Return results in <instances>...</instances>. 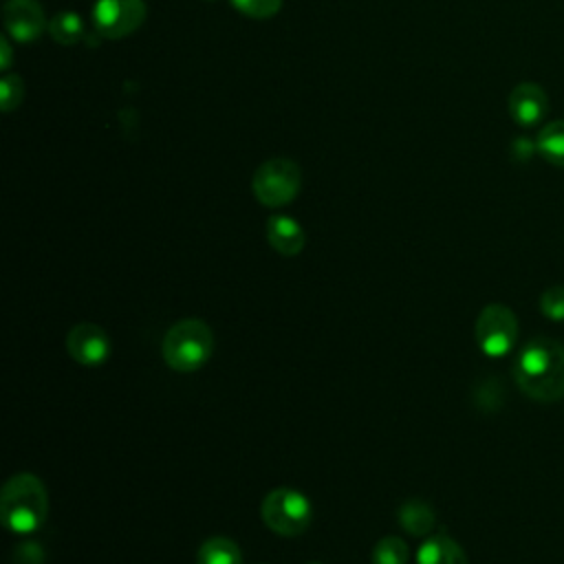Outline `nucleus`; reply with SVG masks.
<instances>
[{
    "mask_svg": "<svg viewBox=\"0 0 564 564\" xmlns=\"http://www.w3.org/2000/svg\"><path fill=\"white\" fill-rule=\"evenodd\" d=\"M311 564H319V562H311Z\"/></svg>",
    "mask_w": 564,
    "mask_h": 564,
    "instance_id": "4be33fe9",
    "label": "nucleus"
},
{
    "mask_svg": "<svg viewBox=\"0 0 564 564\" xmlns=\"http://www.w3.org/2000/svg\"><path fill=\"white\" fill-rule=\"evenodd\" d=\"M11 59H13V53H11V44L7 40V35L0 37V68L2 70H9L11 66Z\"/></svg>",
    "mask_w": 564,
    "mask_h": 564,
    "instance_id": "412c9836",
    "label": "nucleus"
},
{
    "mask_svg": "<svg viewBox=\"0 0 564 564\" xmlns=\"http://www.w3.org/2000/svg\"><path fill=\"white\" fill-rule=\"evenodd\" d=\"M540 311L544 317L553 319V322H562L564 319V286H549L542 295H540Z\"/></svg>",
    "mask_w": 564,
    "mask_h": 564,
    "instance_id": "6ab92c4d",
    "label": "nucleus"
},
{
    "mask_svg": "<svg viewBox=\"0 0 564 564\" xmlns=\"http://www.w3.org/2000/svg\"><path fill=\"white\" fill-rule=\"evenodd\" d=\"M260 518L273 533L282 538H295L311 527L313 505L302 491L293 487H275L262 498Z\"/></svg>",
    "mask_w": 564,
    "mask_h": 564,
    "instance_id": "20e7f679",
    "label": "nucleus"
},
{
    "mask_svg": "<svg viewBox=\"0 0 564 564\" xmlns=\"http://www.w3.org/2000/svg\"><path fill=\"white\" fill-rule=\"evenodd\" d=\"M264 234H267V240L269 245L280 253V256H297L302 249H304V229L302 225L291 218V216H284V214H275L267 220V227H264Z\"/></svg>",
    "mask_w": 564,
    "mask_h": 564,
    "instance_id": "9b49d317",
    "label": "nucleus"
},
{
    "mask_svg": "<svg viewBox=\"0 0 564 564\" xmlns=\"http://www.w3.org/2000/svg\"><path fill=\"white\" fill-rule=\"evenodd\" d=\"M535 148L549 163L564 167V119L546 123L538 134Z\"/></svg>",
    "mask_w": 564,
    "mask_h": 564,
    "instance_id": "2eb2a0df",
    "label": "nucleus"
},
{
    "mask_svg": "<svg viewBox=\"0 0 564 564\" xmlns=\"http://www.w3.org/2000/svg\"><path fill=\"white\" fill-rule=\"evenodd\" d=\"M302 187V170L295 161L275 156L258 165L251 178L253 196L264 207L289 205Z\"/></svg>",
    "mask_w": 564,
    "mask_h": 564,
    "instance_id": "39448f33",
    "label": "nucleus"
},
{
    "mask_svg": "<svg viewBox=\"0 0 564 564\" xmlns=\"http://www.w3.org/2000/svg\"><path fill=\"white\" fill-rule=\"evenodd\" d=\"M2 20L7 33L18 42H33L46 29V15L37 0H7Z\"/></svg>",
    "mask_w": 564,
    "mask_h": 564,
    "instance_id": "1a4fd4ad",
    "label": "nucleus"
},
{
    "mask_svg": "<svg viewBox=\"0 0 564 564\" xmlns=\"http://www.w3.org/2000/svg\"><path fill=\"white\" fill-rule=\"evenodd\" d=\"M66 352L79 366H101L110 357V335L93 322L75 324L66 333Z\"/></svg>",
    "mask_w": 564,
    "mask_h": 564,
    "instance_id": "6e6552de",
    "label": "nucleus"
},
{
    "mask_svg": "<svg viewBox=\"0 0 564 564\" xmlns=\"http://www.w3.org/2000/svg\"><path fill=\"white\" fill-rule=\"evenodd\" d=\"M48 518V494L44 482L31 474H13L0 491V520L7 531L29 535Z\"/></svg>",
    "mask_w": 564,
    "mask_h": 564,
    "instance_id": "f03ea898",
    "label": "nucleus"
},
{
    "mask_svg": "<svg viewBox=\"0 0 564 564\" xmlns=\"http://www.w3.org/2000/svg\"><path fill=\"white\" fill-rule=\"evenodd\" d=\"M48 33L57 44L70 46L84 37V22L75 11H59L48 22Z\"/></svg>",
    "mask_w": 564,
    "mask_h": 564,
    "instance_id": "dca6fc26",
    "label": "nucleus"
},
{
    "mask_svg": "<svg viewBox=\"0 0 564 564\" xmlns=\"http://www.w3.org/2000/svg\"><path fill=\"white\" fill-rule=\"evenodd\" d=\"M22 95H24V88H22V79L13 73H7L0 82V99H2V110L4 112H11L20 106L22 101Z\"/></svg>",
    "mask_w": 564,
    "mask_h": 564,
    "instance_id": "aec40b11",
    "label": "nucleus"
},
{
    "mask_svg": "<svg viewBox=\"0 0 564 564\" xmlns=\"http://www.w3.org/2000/svg\"><path fill=\"white\" fill-rule=\"evenodd\" d=\"M196 564H242V551L231 538L212 535L198 546Z\"/></svg>",
    "mask_w": 564,
    "mask_h": 564,
    "instance_id": "4468645a",
    "label": "nucleus"
},
{
    "mask_svg": "<svg viewBox=\"0 0 564 564\" xmlns=\"http://www.w3.org/2000/svg\"><path fill=\"white\" fill-rule=\"evenodd\" d=\"M513 379L533 401L564 399V344L551 337L527 341L513 361Z\"/></svg>",
    "mask_w": 564,
    "mask_h": 564,
    "instance_id": "f257e3e1",
    "label": "nucleus"
},
{
    "mask_svg": "<svg viewBox=\"0 0 564 564\" xmlns=\"http://www.w3.org/2000/svg\"><path fill=\"white\" fill-rule=\"evenodd\" d=\"M416 564H467L463 546L445 533L430 535L416 551Z\"/></svg>",
    "mask_w": 564,
    "mask_h": 564,
    "instance_id": "f8f14e48",
    "label": "nucleus"
},
{
    "mask_svg": "<svg viewBox=\"0 0 564 564\" xmlns=\"http://www.w3.org/2000/svg\"><path fill=\"white\" fill-rule=\"evenodd\" d=\"M549 110V97L542 86L524 82L518 84L509 95V115L518 126L531 128L544 119Z\"/></svg>",
    "mask_w": 564,
    "mask_h": 564,
    "instance_id": "9d476101",
    "label": "nucleus"
},
{
    "mask_svg": "<svg viewBox=\"0 0 564 564\" xmlns=\"http://www.w3.org/2000/svg\"><path fill=\"white\" fill-rule=\"evenodd\" d=\"M408 544L399 535H383L372 546V564H408Z\"/></svg>",
    "mask_w": 564,
    "mask_h": 564,
    "instance_id": "f3484780",
    "label": "nucleus"
},
{
    "mask_svg": "<svg viewBox=\"0 0 564 564\" xmlns=\"http://www.w3.org/2000/svg\"><path fill=\"white\" fill-rule=\"evenodd\" d=\"M165 364L176 372H194L203 368L214 352V333L207 322L185 317L172 324L161 341Z\"/></svg>",
    "mask_w": 564,
    "mask_h": 564,
    "instance_id": "7ed1b4c3",
    "label": "nucleus"
},
{
    "mask_svg": "<svg viewBox=\"0 0 564 564\" xmlns=\"http://www.w3.org/2000/svg\"><path fill=\"white\" fill-rule=\"evenodd\" d=\"M145 20L143 0H97L93 24L101 37L119 40L134 33Z\"/></svg>",
    "mask_w": 564,
    "mask_h": 564,
    "instance_id": "0eeeda50",
    "label": "nucleus"
},
{
    "mask_svg": "<svg viewBox=\"0 0 564 564\" xmlns=\"http://www.w3.org/2000/svg\"><path fill=\"white\" fill-rule=\"evenodd\" d=\"M207 2H214V0H207Z\"/></svg>",
    "mask_w": 564,
    "mask_h": 564,
    "instance_id": "5701e85b",
    "label": "nucleus"
},
{
    "mask_svg": "<svg viewBox=\"0 0 564 564\" xmlns=\"http://www.w3.org/2000/svg\"><path fill=\"white\" fill-rule=\"evenodd\" d=\"M397 520L405 533H410L414 538H423V535H430V531L434 529L436 513L425 500L410 498V500L401 502V507L397 511Z\"/></svg>",
    "mask_w": 564,
    "mask_h": 564,
    "instance_id": "ddd939ff",
    "label": "nucleus"
},
{
    "mask_svg": "<svg viewBox=\"0 0 564 564\" xmlns=\"http://www.w3.org/2000/svg\"><path fill=\"white\" fill-rule=\"evenodd\" d=\"M231 4L247 18L267 20L280 11L282 0H231Z\"/></svg>",
    "mask_w": 564,
    "mask_h": 564,
    "instance_id": "a211bd4d",
    "label": "nucleus"
},
{
    "mask_svg": "<svg viewBox=\"0 0 564 564\" xmlns=\"http://www.w3.org/2000/svg\"><path fill=\"white\" fill-rule=\"evenodd\" d=\"M474 337L487 357H505L518 339L516 313L507 304H487L476 317Z\"/></svg>",
    "mask_w": 564,
    "mask_h": 564,
    "instance_id": "423d86ee",
    "label": "nucleus"
}]
</instances>
